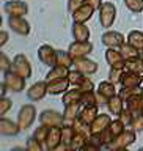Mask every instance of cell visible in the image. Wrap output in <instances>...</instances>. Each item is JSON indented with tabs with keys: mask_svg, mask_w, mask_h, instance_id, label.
<instances>
[{
	"mask_svg": "<svg viewBox=\"0 0 143 151\" xmlns=\"http://www.w3.org/2000/svg\"><path fill=\"white\" fill-rule=\"evenodd\" d=\"M9 28L21 36H27L30 33V24L24 16H9L8 17Z\"/></svg>",
	"mask_w": 143,
	"mask_h": 151,
	"instance_id": "8",
	"label": "cell"
},
{
	"mask_svg": "<svg viewBox=\"0 0 143 151\" xmlns=\"http://www.w3.org/2000/svg\"><path fill=\"white\" fill-rule=\"evenodd\" d=\"M57 65H63L68 68L74 65V58L71 57L69 50H57Z\"/></svg>",
	"mask_w": 143,
	"mask_h": 151,
	"instance_id": "34",
	"label": "cell"
},
{
	"mask_svg": "<svg viewBox=\"0 0 143 151\" xmlns=\"http://www.w3.org/2000/svg\"><path fill=\"white\" fill-rule=\"evenodd\" d=\"M135 137H137V131L134 129V127L127 126L126 129L123 131L121 134L118 135L116 139H115L110 145L107 146V148H109V150H113V151L126 150V148H129V146L135 142Z\"/></svg>",
	"mask_w": 143,
	"mask_h": 151,
	"instance_id": "1",
	"label": "cell"
},
{
	"mask_svg": "<svg viewBox=\"0 0 143 151\" xmlns=\"http://www.w3.org/2000/svg\"><path fill=\"white\" fill-rule=\"evenodd\" d=\"M80 96H82V90L79 87H74V90H68L66 93H63V102L65 106L73 102H80Z\"/></svg>",
	"mask_w": 143,
	"mask_h": 151,
	"instance_id": "29",
	"label": "cell"
},
{
	"mask_svg": "<svg viewBox=\"0 0 143 151\" xmlns=\"http://www.w3.org/2000/svg\"><path fill=\"white\" fill-rule=\"evenodd\" d=\"M120 50H121L123 57H124V60H129V58H134V57H139L140 55V50L137 49V47H134L132 44H129L127 41L120 47Z\"/></svg>",
	"mask_w": 143,
	"mask_h": 151,
	"instance_id": "35",
	"label": "cell"
},
{
	"mask_svg": "<svg viewBox=\"0 0 143 151\" xmlns=\"http://www.w3.org/2000/svg\"><path fill=\"white\" fill-rule=\"evenodd\" d=\"M3 9L8 16H25L28 13V5L22 0H8Z\"/></svg>",
	"mask_w": 143,
	"mask_h": 151,
	"instance_id": "13",
	"label": "cell"
},
{
	"mask_svg": "<svg viewBox=\"0 0 143 151\" xmlns=\"http://www.w3.org/2000/svg\"><path fill=\"white\" fill-rule=\"evenodd\" d=\"M79 88L82 90V91H91V90H94V83H93V80L87 76V77L83 79V82L79 85Z\"/></svg>",
	"mask_w": 143,
	"mask_h": 151,
	"instance_id": "48",
	"label": "cell"
},
{
	"mask_svg": "<svg viewBox=\"0 0 143 151\" xmlns=\"http://www.w3.org/2000/svg\"><path fill=\"white\" fill-rule=\"evenodd\" d=\"M69 68L68 66H63V65H55L49 69V73L46 76V80L47 82H52V80H58V79H63V77H68L69 74Z\"/></svg>",
	"mask_w": 143,
	"mask_h": 151,
	"instance_id": "23",
	"label": "cell"
},
{
	"mask_svg": "<svg viewBox=\"0 0 143 151\" xmlns=\"http://www.w3.org/2000/svg\"><path fill=\"white\" fill-rule=\"evenodd\" d=\"M131 127H134L137 132H143V113L134 115V120L131 123Z\"/></svg>",
	"mask_w": 143,
	"mask_h": 151,
	"instance_id": "47",
	"label": "cell"
},
{
	"mask_svg": "<svg viewBox=\"0 0 143 151\" xmlns=\"http://www.w3.org/2000/svg\"><path fill=\"white\" fill-rule=\"evenodd\" d=\"M38 58L42 65L52 68V66L57 65V50L50 44H42L38 49Z\"/></svg>",
	"mask_w": 143,
	"mask_h": 151,
	"instance_id": "9",
	"label": "cell"
},
{
	"mask_svg": "<svg viewBox=\"0 0 143 151\" xmlns=\"http://www.w3.org/2000/svg\"><path fill=\"white\" fill-rule=\"evenodd\" d=\"M112 123V118L110 115H107V113H99V115L94 118V121L90 124V132L94 135H99L102 131H106L109 126H110Z\"/></svg>",
	"mask_w": 143,
	"mask_h": 151,
	"instance_id": "16",
	"label": "cell"
},
{
	"mask_svg": "<svg viewBox=\"0 0 143 151\" xmlns=\"http://www.w3.org/2000/svg\"><path fill=\"white\" fill-rule=\"evenodd\" d=\"M65 121L63 113L57 112V110H42L40 113V123L41 124H47V126H61Z\"/></svg>",
	"mask_w": 143,
	"mask_h": 151,
	"instance_id": "11",
	"label": "cell"
},
{
	"mask_svg": "<svg viewBox=\"0 0 143 151\" xmlns=\"http://www.w3.org/2000/svg\"><path fill=\"white\" fill-rule=\"evenodd\" d=\"M82 110V104L80 102H73V104H68V106H65V110H63V124H71L73 126L75 120L79 118V113Z\"/></svg>",
	"mask_w": 143,
	"mask_h": 151,
	"instance_id": "18",
	"label": "cell"
},
{
	"mask_svg": "<svg viewBox=\"0 0 143 151\" xmlns=\"http://www.w3.org/2000/svg\"><path fill=\"white\" fill-rule=\"evenodd\" d=\"M0 69H2L3 73H6V71L13 69V61L6 57V54H2V55H0Z\"/></svg>",
	"mask_w": 143,
	"mask_h": 151,
	"instance_id": "46",
	"label": "cell"
},
{
	"mask_svg": "<svg viewBox=\"0 0 143 151\" xmlns=\"http://www.w3.org/2000/svg\"><path fill=\"white\" fill-rule=\"evenodd\" d=\"M124 69H126V71H132V73H137V74H142V76H143V58L139 55V57H134V58L126 60Z\"/></svg>",
	"mask_w": 143,
	"mask_h": 151,
	"instance_id": "28",
	"label": "cell"
},
{
	"mask_svg": "<svg viewBox=\"0 0 143 151\" xmlns=\"http://www.w3.org/2000/svg\"><path fill=\"white\" fill-rule=\"evenodd\" d=\"M6 42H8V33L3 30V32H0V47H3Z\"/></svg>",
	"mask_w": 143,
	"mask_h": 151,
	"instance_id": "50",
	"label": "cell"
},
{
	"mask_svg": "<svg viewBox=\"0 0 143 151\" xmlns=\"http://www.w3.org/2000/svg\"><path fill=\"white\" fill-rule=\"evenodd\" d=\"M101 40H102V44L106 47H116V49H120V47L126 42L124 35L120 32H115V30H107L102 35Z\"/></svg>",
	"mask_w": 143,
	"mask_h": 151,
	"instance_id": "10",
	"label": "cell"
},
{
	"mask_svg": "<svg viewBox=\"0 0 143 151\" xmlns=\"http://www.w3.org/2000/svg\"><path fill=\"white\" fill-rule=\"evenodd\" d=\"M98 11H99V22H101V27L110 28L113 25V22H115V19H116V6L112 2H104Z\"/></svg>",
	"mask_w": 143,
	"mask_h": 151,
	"instance_id": "3",
	"label": "cell"
},
{
	"mask_svg": "<svg viewBox=\"0 0 143 151\" xmlns=\"http://www.w3.org/2000/svg\"><path fill=\"white\" fill-rule=\"evenodd\" d=\"M107 109H109V113L110 115H120L121 113V110L124 109V101L121 99V96L120 94H115V96H112L110 99L107 101Z\"/></svg>",
	"mask_w": 143,
	"mask_h": 151,
	"instance_id": "25",
	"label": "cell"
},
{
	"mask_svg": "<svg viewBox=\"0 0 143 151\" xmlns=\"http://www.w3.org/2000/svg\"><path fill=\"white\" fill-rule=\"evenodd\" d=\"M140 93H143V88L140 87H123L120 91H118V94L121 96V99L123 101H127L129 98H132V96H135V94H140Z\"/></svg>",
	"mask_w": 143,
	"mask_h": 151,
	"instance_id": "33",
	"label": "cell"
},
{
	"mask_svg": "<svg viewBox=\"0 0 143 151\" xmlns=\"http://www.w3.org/2000/svg\"><path fill=\"white\" fill-rule=\"evenodd\" d=\"M25 80H27L25 77L14 73L13 69H9L3 74V83L8 87L9 91H14V93H21L25 90Z\"/></svg>",
	"mask_w": 143,
	"mask_h": 151,
	"instance_id": "4",
	"label": "cell"
},
{
	"mask_svg": "<svg viewBox=\"0 0 143 151\" xmlns=\"http://www.w3.org/2000/svg\"><path fill=\"white\" fill-rule=\"evenodd\" d=\"M85 143H87V135H82V134H77L75 132L73 142L69 143V150L71 151H77V150H83Z\"/></svg>",
	"mask_w": 143,
	"mask_h": 151,
	"instance_id": "38",
	"label": "cell"
},
{
	"mask_svg": "<svg viewBox=\"0 0 143 151\" xmlns=\"http://www.w3.org/2000/svg\"><path fill=\"white\" fill-rule=\"evenodd\" d=\"M49 131H50V126H47V124H40L35 129V132H33V135L36 137L38 140L41 142L42 145L46 143V140H47V135H49Z\"/></svg>",
	"mask_w": 143,
	"mask_h": 151,
	"instance_id": "40",
	"label": "cell"
},
{
	"mask_svg": "<svg viewBox=\"0 0 143 151\" xmlns=\"http://www.w3.org/2000/svg\"><path fill=\"white\" fill-rule=\"evenodd\" d=\"M74 68L83 73L85 76H91L98 71V63L88 57H82V58H75L74 60Z\"/></svg>",
	"mask_w": 143,
	"mask_h": 151,
	"instance_id": "15",
	"label": "cell"
},
{
	"mask_svg": "<svg viewBox=\"0 0 143 151\" xmlns=\"http://www.w3.org/2000/svg\"><path fill=\"white\" fill-rule=\"evenodd\" d=\"M13 71L17 74H21L22 77H25V79L32 77V65L24 54H17L13 58Z\"/></svg>",
	"mask_w": 143,
	"mask_h": 151,
	"instance_id": "6",
	"label": "cell"
},
{
	"mask_svg": "<svg viewBox=\"0 0 143 151\" xmlns=\"http://www.w3.org/2000/svg\"><path fill=\"white\" fill-rule=\"evenodd\" d=\"M36 120V109L33 104H25L21 107V110L17 113V123L21 126L22 131H27L28 127H32V124Z\"/></svg>",
	"mask_w": 143,
	"mask_h": 151,
	"instance_id": "2",
	"label": "cell"
},
{
	"mask_svg": "<svg viewBox=\"0 0 143 151\" xmlns=\"http://www.w3.org/2000/svg\"><path fill=\"white\" fill-rule=\"evenodd\" d=\"M71 57L75 60V58H82V57H88V54L93 50V44L87 41H74L71 42L69 47H68Z\"/></svg>",
	"mask_w": 143,
	"mask_h": 151,
	"instance_id": "7",
	"label": "cell"
},
{
	"mask_svg": "<svg viewBox=\"0 0 143 151\" xmlns=\"http://www.w3.org/2000/svg\"><path fill=\"white\" fill-rule=\"evenodd\" d=\"M94 9L90 3H85L82 5L80 8H77L75 11L73 13V21L74 22H80V24H85V22H88L90 19L93 17V14H94Z\"/></svg>",
	"mask_w": 143,
	"mask_h": 151,
	"instance_id": "19",
	"label": "cell"
},
{
	"mask_svg": "<svg viewBox=\"0 0 143 151\" xmlns=\"http://www.w3.org/2000/svg\"><path fill=\"white\" fill-rule=\"evenodd\" d=\"M87 77L83 73H80V71H77V69H73V71H69V74H68V79H69V83L73 85V87H79L80 83L83 82V79Z\"/></svg>",
	"mask_w": 143,
	"mask_h": 151,
	"instance_id": "39",
	"label": "cell"
},
{
	"mask_svg": "<svg viewBox=\"0 0 143 151\" xmlns=\"http://www.w3.org/2000/svg\"><path fill=\"white\" fill-rule=\"evenodd\" d=\"M126 69L124 68H110V73H109V80L113 83H121V79L124 76Z\"/></svg>",
	"mask_w": 143,
	"mask_h": 151,
	"instance_id": "41",
	"label": "cell"
},
{
	"mask_svg": "<svg viewBox=\"0 0 143 151\" xmlns=\"http://www.w3.org/2000/svg\"><path fill=\"white\" fill-rule=\"evenodd\" d=\"M127 42L132 44L134 47H137L139 50H143V32L132 30L129 35H127Z\"/></svg>",
	"mask_w": 143,
	"mask_h": 151,
	"instance_id": "31",
	"label": "cell"
},
{
	"mask_svg": "<svg viewBox=\"0 0 143 151\" xmlns=\"http://www.w3.org/2000/svg\"><path fill=\"white\" fill-rule=\"evenodd\" d=\"M61 143V126H50L49 135L44 143V150L54 151L58 148V145Z\"/></svg>",
	"mask_w": 143,
	"mask_h": 151,
	"instance_id": "17",
	"label": "cell"
},
{
	"mask_svg": "<svg viewBox=\"0 0 143 151\" xmlns=\"http://www.w3.org/2000/svg\"><path fill=\"white\" fill-rule=\"evenodd\" d=\"M73 38L75 41H87L90 40V28L85 25V24H80V22H74L73 25Z\"/></svg>",
	"mask_w": 143,
	"mask_h": 151,
	"instance_id": "26",
	"label": "cell"
},
{
	"mask_svg": "<svg viewBox=\"0 0 143 151\" xmlns=\"http://www.w3.org/2000/svg\"><path fill=\"white\" fill-rule=\"evenodd\" d=\"M115 94H118L115 83L110 82V80H107V82H101L98 85V90H96L98 106H101V104H107L109 99H110L112 96H115Z\"/></svg>",
	"mask_w": 143,
	"mask_h": 151,
	"instance_id": "5",
	"label": "cell"
},
{
	"mask_svg": "<svg viewBox=\"0 0 143 151\" xmlns=\"http://www.w3.org/2000/svg\"><path fill=\"white\" fill-rule=\"evenodd\" d=\"M74 135H75L74 126H71V124H61V143H65V145L69 146V143L74 139Z\"/></svg>",
	"mask_w": 143,
	"mask_h": 151,
	"instance_id": "32",
	"label": "cell"
},
{
	"mask_svg": "<svg viewBox=\"0 0 143 151\" xmlns=\"http://www.w3.org/2000/svg\"><path fill=\"white\" fill-rule=\"evenodd\" d=\"M126 107L129 109L134 115H140V113H143V93L129 98L126 101Z\"/></svg>",
	"mask_w": 143,
	"mask_h": 151,
	"instance_id": "24",
	"label": "cell"
},
{
	"mask_svg": "<svg viewBox=\"0 0 143 151\" xmlns=\"http://www.w3.org/2000/svg\"><path fill=\"white\" fill-rule=\"evenodd\" d=\"M126 124L123 123L120 118H116V120H112V123H110V126H109V131H110V134H112V137H113V140L116 139L118 135L121 134L123 131L126 129Z\"/></svg>",
	"mask_w": 143,
	"mask_h": 151,
	"instance_id": "37",
	"label": "cell"
},
{
	"mask_svg": "<svg viewBox=\"0 0 143 151\" xmlns=\"http://www.w3.org/2000/svg\"><path fill=\"white\" fill-rule=\"evenodd\" d=\"M47 93H49L47 91V80H40V82L33 83L32 87L27 90V98H28V101L38 102V101H41Z\"/></svg>",
	"mask_w": 143,
	"mask_h": 151,
	"instance_id": "12",
	"label": "cell"
},
{
	"mask_svg": "<svg viewBox=\"0 0 143 151\" xmlns=\"http://www.w3.org/2000/svg\"><path fill=\"white\" fill-rule=\"evenodd\" d=\"M140 57H142V58H143V50H140Z\"/></svg>",
	"mask_w": 143,
	"mask_h": 151,
	"instance_id": "52",
	"label": "cell"
},
{
	"mask_svg": "<svg viewBox=\"0 0 143 151\" xmlns=\"http://www.w3.org/2000/svg\"><path fill=\"white\" fill-rule=\"evenodd\" d=\"M101 148H104V143H102V140L99 139V135L90 134L87 137V143H85L83 150L85 151H96V150H101Z\"/></svg>",
	"mask_w": 143,
	"mask_h": 151,
	"instance_id": "30",
	"label": "cell"
},
{
	"mask_svg": "<svg viewBox=\"0 0 143 151\" xmlns=\"http://www.w3.org/2000/svg\"><path fill=\"white\" fill-rule=\"evenodd\" d=\"M25 148H27L28 151H40V150L44 148V145H42V143L36 139L35 135H32V137H28V139H27V145H25Z\"/></svg>",
	"mask_w": 143,
	"mask_h": 151,
	"instance_id": "43",
	"label": "cell"
},
{
	"mask_svg": "<svg viewBox=\"0 0 143 151\" xmlns=\"http://www.w3.org/2000/svg\"><path fill=\"white\" fill-rule=\"evenodd\" d=\"M21 131L22 129H21V126H19L17 121L14 123L13 120H8V118H5V116L0 118V134L2 135L14 137V135H17Z\"/></svg>",
	"mask_w": 143,
	"mask_h": 151,
	"instance_id": "20",
	"label": "cell"
},
{
	"mask_svg": "<svg viewBox=\"0 0 143 151\" xmlns=\"http://www.w3.org/2000/svg\"><path fill=\"white\" fill-rule=\"evenodd\" d=\"M99 106H82V110L79 113V120H82L87 124H91L94 118L99 115Z\"/></svg>",
	"mask_w": 143,
	"mask_h": 151,
	"instance_id": "22",
	"label": "cell"
},
{
	"mask_svg": "<svg viewBox=\"0 0 143 151\" xmlns=\"http://www.w3.org/2000/svg\"><path fill=\"white\" fill-rule=\"evenodd\" d=\"M80 104H82V106H98L96 91H94V90H91V91H82Z\"/></svg>",
	"mask_w": 143,
	"mask_h": 151,
	"instance_id": "36",
	"label": "cell"
},
{
	"mask_svg": "<svg viewBox=\"0 0 143 151\" xmlns=\"http://www.w3.org/2000/svg\"><path fill=\"white\" fill-rule=\"evenodd\" d=\"M11 107H13L11 99H8V98H5V96H0V116H5V115H6V112H8Z\"/></svg>",
	"mask_w": 143,
	"mask_h": 151,
	"instance_id": "45",
	"label": "cell"
},
{
	"mask_svg": "<svg viewBox=\"0 0 143 151\" xmlns=\"http://www.w3.org/2000/svg\"><path fill=\"white\" fill-rule=\"evenodd\" d=\"M124 5L132 13H142L143 11V0H124Z\"/></svg>",
	"mask_w": 143,
	"mask_h": 151,
	"instance_id": "42",
	"label": "cell"
},
{
	"mask_svg": "<svg viewBox=\"0 0 143 151\" xmlns=\"http://www.w3.org/2000/svg\"><path fill=\"white\" fill-rule=\"evenodd\" d=\"M106 61H107V65H110V68H124V63H126L121 50L116 49V47H107Z\"/></svg>",
	"mask_w": 143,
	"mask_h": 151,
	"instance_id": "14",
	"label": "cell"
},
{
	"mask_svg": "<svg viewBox=\"0 0 143 151\" xmlns=\"http://www.w3.org/2000/svg\"><path fill=\"white\" fill-rule=\"evenodd\" d=\"M87 3H90L94 9H99V8H101V5H102L104 2H102V0H87Z\"/></svg>",
	"mask_w": 143,
	"mask_h": 151,
	"instance_id": "51",
	"label": "cell"
},
{
	"mask_svg": "<svg viewBox=\"0 0 143 151\" xmlns=\"http://www.w3.org/2000/svg\"><path fill=\"white\" fill-rule=\"evenodd\" d=\"M118 118H120V120H121L123 123H124L126 126H131L132 120H134V113H132V112L129 110V109L126 107V109H123V110H121V113L118 115Z\"/></svg>",
	"mask_w": 143,
	"mask_h": 151,
	"instance_id": "44",
	"label": "cell"
},
{
	"mask_svg": "<svg viewBox=\"0 0 143 151\" xmlns=\"http://www.w3.org/2000/svg\"><path fill=\"white\" fill-rule=\"evenodd\" d=\"M142 82H143V76L132 73V71H126L121 79L123 87H139V85H142Z\"/></svg>",
	"mask_w": 143,
	"mask_h": 151,
	"instance_id": "27",
	"label": "cell"
},
{
	"mask_svg": "<svg viewBox=\"0 0 143 151\" xmlns=\"http://www.w3.org/2000/svg\"><path fill=\"white\" fill-rule=\"evenodd\" d=\"M69 85L71 83H69L68 77L52 80V82H47V91H49V94H63V93L68 91Z\"/></svg>",
	"mask_w": 143,
	"mask_h": 151,
	"instance_id": "21",
	"label": "cell"
},
{
	"mask_svg": "<svg viewBox=\"0 0 143 151\" xmlns=\"http://www.w3.org/2000/svg\"><path fill=\"white\" fill-rule=\"evenodd\" d=\"M85 3H87V0H68V9H69V13H74L75 9L80 8Z\"/></svg>",
	"mask_w": 143,
	"mask_h": 151,
	"instance_id": "49",
	"label": "cell"
}]
</instances>
